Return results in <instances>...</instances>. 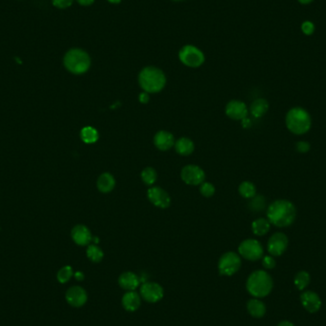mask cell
<instances>
[{
	"label": "cell",
	"mask_w": 326,
	"mask_h": 326,
	"mask_svg": "<svg viewBox=\"0 0 326 326\" xmlns=\"http://www.w3.org/2000/svg\"><path fill=\"white\" fill-rule=\"evenodd\" d=\"M175 137L173 134L167 131H159L154 134L153 143L160 151H168L175 146Z\"/></svg>",
	"instance_id": "obj_16"
},
{
	"label": "cell",
	"mask_w": 326,
	"mask_h": 326,
	"mask_svg": "<svg viewBox=\"0 0 326 326\" xmlns=\"http://www.w3.org/2000/svg\"><path fill=\"white\" fill-rule=\"evenodd\" d=\"M138 82L144 92L148 94L158 93L166 84V77L158 68L146 67L138 75Z\"/></svg>",
	"instance_id": "obj_3"
},
{
	"label": "cell",
	"mask_w": 326,
	"mask_h": 326,
	"mask_svg": "<svg viewBox=\"0 0 326 326\" xmlns=\"http://www.w3.org/2000/svg\"><path fill=\"white\" fill-rule=\"evenodd\" d=\"M72 238L77 245L85 246L88 245L92 240V234L89 228L85 225L78 224L75 226L72 230Z\"/></svg>",
	"instance_id": "obj_17"
},
{
	"label": "cell",
	"mask_w": 326,
	"mask_h": 326,
	"mask_svg": "<svg viewBox=\"0 0 326 326\" xmlns=\"http://www.w3.org/2000/svg\"><path fill=\"white\" fill-rule=\"evenodd\" d=\"M278 326H294V324L290 321H287V320H284V321H281L278 323Z\"/></svg>",
	"instance_id": "obj_41"
},
{
	"label": "cell",
	"mask_w": 326,
	"mask_h": 326,
	"mask_svg": "<svg viewBox=\"0 0 326 326\" xmlns=\"http://www.w3.org/2000/svg\"><path fill=\"white\" fill-rule=\"evenodd\" d=\"M266 215L271 224L278 228H284L292 225L296 221L297 208L290 201L277 200L269 205Z\"/></svg>",
	"instance_id": "obj_1"
},
{
	"label": "cell",
	"mask_w": 326,
	"mask_h": 326,
	"mask_svg": "<svg viewBox=\"0 0 326 326\" xmlns=\"http://www.w3.org/2000/svg\"><path fill=\"white\" fill-rule=\"evenodd\" d=\"M247 310L250 315L255 317H261L266 313V307L264 303L257 298L250 299L247 303Z\"/></svg>",
	"instance_id": "obj_23"
},
{
	"label": "cell",
	"mask_w": 326,
	"mask_h": 326,
	"mask_svg": "<svg viewBox=\"0 0 326 326\" xmlns=\"http://www.w3.org/2000/svg\"><path fill=\"white\" fill-rule=\"evenodd\" d=\"M175 149L181 155H189L195 150V144L188 137H182L175 142Z\"/></svg>",
	"instance_id": "obj_21"
},
{
	"label": "cell",
	"mask_w": 326,
	"mask_h": 326,
	"mask_svg": "<svg viewBox=\"0 0 326 326\" xmlns=\"http://www.w3.org/2000/svg\"><path fill=\"white\" fill-rule=\"evenodd\" d=\"M311 149V145L307 141H298L296 143V150L298 153H305Z\"/></svg>",
	"instance_id": "obj_35"
},
{
	"label": "cell",
	"mask_w": 326,
	"mask_h": 326,
	"mask_svg": "<svg viewBox=\"0 0 326 326\" xmlns=\"http://www.w3.org/2000/svg\"><path fill=\"white\" fill-rule=\"evenodd\" d=\"M63 62L68 71L75 75L86 73L91 66V58L86 52L81 49L69 50L64 57Z\"/></svg>",
	"instance_id": "obj_5"
},
{
	"label": "cell",
	"mask_w": 326,
	"mask_h": 326,
	"mask_svg": "<svg viewBox=\"0 0 326 326\" xmlns=\"http://www.w3.org/2000/svg\"><path fill=\"white\" fill-rule=\"evenodd\" d=\"M182 179L188 185H201L205 180V173L197 165H186L182 170Z\"/></svg>",
	"instance_id": "obj_10"
},
{
	"label": "cell",
	"mask_w": 326,
	"mask_h": 326,
	"mask_svg": "<svg viewBox=\"0 0 326 326\" xmlns=\"http://www.w3.org/2000/svg\"><path fill=\"white\" fill-rule=\"evenodd\" d=\"M147 196L149 201L158 208L166 209L171 205V198L169 194L160 187H151L147 192Z\"/></svg>",
	"instance_id": "obj_11"
},
{
	"label": "cell",
	"mask_w": 326,
	"mask_h": 326,
	"mask_svg": "<svg viewBox=\"0 0 326 326\" xmlns=\"http://www.w3.org/2000/svg\"><path fill=\"white\" fill-rule=\"evenodd\" d=\"M179 57L184 65L191 68L202 66L205 60L204 55L202 51L192 45L184 46L181 50Z\"/></svg>",
	"instance_id": "obj_6"
},
{
	"label": "cell",
	"mask_w": 326,
	"mask_h": 326,
	"mask_svg": "<svg viewBox=\"0 0 326 326\" xmlns=\"http://www.w3.org/2000/svg\"><path fill=\"white\" fill-rule=\"evenodd\" d=\"M157 175L152 167H146L141 172V179L146 185H153L155 183Z\"/></svg>",
	"instance_id": "obj_29"
},
{
	"label": "cell",
	"mask_w": 326,
	"mask_h": 326,
	"mask_svg": "<svg viewBox=\"0 0 326 326\" xmlns=\"http://www.w3.org/2000/svg\"><path fill=\"white\" fill-rule=\"evenodd\" d=\"M109 2H111V3H113V4H117V3H119L121 0H108Z\"/></svg>",
	"instance_id": "obj_43"
},
{
	"label": "cell",
	"mask_w": 326,
	"mask_h": 326,
	"mask_svg": "<svg viewBox=\"0 0 326 326\" xmlns=\"http://www.w3.org/2000/svg\"><path fill=\"white\" fill-rule=\"evenodd\" d=\"M271 227V223L267 219H257L252 223V231L256 236H264L268 233Z\"/></svg>",
	"instance_id": "obj_24"
},
{
	"label": "cell",
	"mask_w": 326,
	"mask_h": 326,
	"mask_svg": "<svg viewBox=\"0 0 326 326\" xmlns=\"http://www.w3.org/2000/svg\"><path fill=\"white\" fill-rule=\"evenodd\" d=\"M301 31L304 35L311 36L315 32V25L311 21H305L301 24Z\"/></svg>",
	"instance_id": "obj_33"
},
{
	"label": "cell",
	"mask_w": 326,
	"mask_h": 326,
	"mask_svg": "<svg viewBox=\"0 0 326 326\" xmlns=\"http://www.w3.org/2000/svg\"><path fill=\"white\" fill-rule=\"evenodd\" d=\"M285 124L292 134L301 135L306 134L311 129L312 118L304 108L294 107L286 114Z\"/></svg>",
	"instance_id": "obj_2"
},
{
	"label": "cell",
	"mask_w": 326,
	"mask_h": 326,
	"mask_svg": "<svg viewBox=\"0 0 326 326\" xmlns=\"http://www.w3.org/2000/svg\"><path fill=\"white\" fill-rule=\"evenodd\" d=\"M139 278L132 272H124L118 278V284L128 291H134L139 285Z\"/></svg>",
	"instance_id": "obj_18"
},
{
	"label": "cell",
	"mask_w": 326,
	"mask_h": 326,
	"mask_svg": "<svg viewBox=\"0 0 326 326\" xmlns=\"http://www.w3.org/2000/svg\"><path fill=\"white\" fill-rule=\"evenodd\" d=\"M287 236L281 232H278L273 234L268 240L267 243V250L269 254L273 257H278L281 256L288 247Z\"/></svg>",
	"instance_id": "obj_9"
},
{
	"label": "cell",
	"mask_w": 326,
	"mask_h": 326,
	"mask_svg": "<svg viewBox=\"0 0 326 326\" xmlns=\"http://www.w3.org/2000/svg\"><path fill=\"white\" fill-rule=\"evenodd\" d=\"M262 265L264 268L273 269L276 266V260L271 256H265L262 259Z\"/></svg>",
	"instance_id": "obj_36"
},
{
	"label": "cell",
	"mask_w": 326,
	"mask_h": 326,
	"mask_svg": "<svg viewBox=\"0 0 326 326\" xmlns=\"http://www.w3.org/2000/svg\"><path fill=\"white\" fill-rule=\"evenodd\" d=\"M141 297L148 302H157L163 297V288L155 282H144L140 287Z\"/></svg>",
	"instance_id": "obj_12"
},
{
	"label": "cell",
	"mask_w": 326,
	"mask_h": 326,
	"mask_svg": "<svg viewBox=\"0 0 326 326\" xmlns=\"http://www.w3.org/2000/svg\"><path fill=\"white\" fill-rule=\"evenodd\" d=\"M310 283V276L306 271L298 272L295 277V285L299 290H303L309 285Z\"/></svg>",
	"instance_id": "obj_28"
},
{
	"label": "cell",
	"mask_w": 326,
	"mask_h": 326,
	"mask_svg": "<svg viewBox=\"0 0 326 326\" xmlns=\"http://www.w3.org/2000/svg\"><path fill=\"white\" fill-rule=\"evenodd\" d=\"M77 2L81 6H90L95 2V0H77Z\"/></svg>",
	"instance_id": "obj_38"
},
{
	"label": "cell",
	"mask_w": 326,
	"mask_h": 326,
	"mask_svg": "<svg viewBox=\"0 0 326 326\" xmlns=\"http://www.w3.org/2000/svg\"><path fill=\"white\" fill-rule=\"evenodd\" d=\"M300 4H303V5H306V4H309L311 3L313 0H297Z\"/></svg>",
	"instance_id": "obj_42"
},
{
	"label": "cell",
	"mask_w": 326,
	"mask_h": 326,
	"mask_svg": "<svg viewBox=\"0 0 326 326\" xmlns=\"http://www.w3.org/2000/svg\"><path fill=\"white\" fill-rule=\"evenodd\" d=\"M141 304V300L139 295L134 291H129L122 297V306L127 311L134 312L137 310Z\"/></svg>",
	"instance_id": "obj_19"
},
{
	"label": "cell",
	"mask_w": 326,
	"mask_h": 326,
	"mask_svg": "<svg viewBox=\"0 0 326 326\" xmlns=\"http://www.w3.org/2000/svg\"><path fill=\"white\" fill-rule=\"evenodd\" d=\"M74 275L73 269L71 266H64L58 271V280L60 283H66L70 278H72V276Z\"/></svg>",
	"instance_id": "obj_30"
},
{
	"label": "cell",
	"mask_w": 326,
	"mask_h": 326,
	"mask_svg": "<svg viewBox=\"0 0 326 326\" xmlns=\"http://www.w3.org/2000/svg\"><path fill=\"white\" fill-rule=\"evenodd\" d=\"M98 133L93 127H85L81 130L80 137L87 144L95 143L98 139Z\"/></svg>",
	"instance_id": "obj_25"
},
{
	"label": "cell",
	"mask_w": 326,
	"mask_h": 326,
	"mask_svg": "<svg viewBox=\"0 0 326 326\" xmlns=\"http://www.w3.org/2000/svg\"><path fill=\"white\" fill-rule=\"evenodd\" d=\"M239 192H240V196L245 199H253L257 194V189H256V186L254 185V183H250V182H243V183H240Z\"/></svg>",
	"instance_id": "obj_26"
},
{
	"label": "cell",
	"mask_w": 326,
	"mask_h": 326,
	"mask_svg": "<svg viewBox=\"0 0 326 326\" xmlns=\"http://www.w3.org/2000/svg\"><path fill=\"white\" fill-rule=\"evenodd\" d=\"M52 2L53 5L58 9H66L73 4L74 0H52Z\"/></svg>",
	"instance_id": "obj_34"
},
{
	"label": "cell",
	"mask_w": 326,
	"mask_h": 326,
	"mask_svg": "<svg viewBox=\"0 0 326 326\" xmlns=\"http://www.w3.org/2000/svg\"><path fill=\"white\" fill-rule=\"evenodd\" d=\"M242 125H243V127H244V128H246V127H249L250 125H251V121H250L249 118L245 117L244 119H242Z\"/></svg>",
	"instance_id": "obj_40"
},
{
	"label": "cell",
	"mask_w": 326,
	"mask_h": 326,
	"mask_svg": "<svg viewBox=\"0 0 326 326\" xmlns=\"http://www.w3.org/2000/svg\"><path fill=\"white\" fill-rule=\"evenodd\" d=\"M240 256L251 261H256L262 258L263 248L260 242L254 239L243 240L239 246Z\"/></svg>",
	"instance_id": "obj_8"
},
{
	"label": "cell",
	"mask_w": 326,
	"mask_h": 326,
	"mask_svg": "<svg viewBox=\"0 0 326 326\" xmlns=\"http://www.w3.org/2000/svg\"><path fill=\"white\" fill-rule=\"evenodd\" d=\"M175 1H181V0H175Z\"/></svg>",
	"instance_id": "obj_44"
},
{
	"label": "cell",
	"mask_w": 326,
	"mask_h": 326,
	"mask_svg": "<svg viewBox=\"0 0 326 326\" xmlns=\"http://www.w3.org/2000/svg\"><path fill=\"white\" fill-rule=\"evenodd\" d=\"M300 300L303 307L310 313H316L321 306V300L315 292L305 291L301 294Z\"/></svg>",
	"instance_id": "obj_15"
},
{
	"label": "cell",
	"mask_w": 326,
	"mask_h": 326,
	"mask_svg": "<svg viewBox=\"0 0 326 326\" xmlns=\"http://www.w3.org/2000/svg\"><path fill=\"white\" fill-rule=\"evenodd\" d=\"M247 290L254 297H266L273 288V279L265 271L253 272L247 279Z\"/></svg>",
	"instance_id": "obj_4"
},
{
	"label": "cell",
	"mask_w": 326,
	"mask_h": 326,
	"mask_svg": "<svg viewBox=\"0 0 326 326\" xmlns=\"http://www.w3.org/2000/svg\"><path fill=\"white\" fill-rule=\"evenodd\" d=\"M240 256L234 252H227L221 256L219 261V271L223 276H232L240 268Z\"/></svg>",
	"instance_id": "obj_7"
},
{
	"label": "cell",
	"mask_w": 326,
	"mask_h": 326,
	"mask_svg": "<svg viewBox=\"0 0 326 326\" xmlns=\"http://www.w3.org/2000/svg\"><path fill=\"white\" fill-rule=\"evenodd\" d=\"M268 109V101L264 98H258L252 102L250 107V112L255 117H261L267 113Z\"/></svg>",
	"instance_id": "obj_22"
},
{
	"label": "cell",
	"mask_w": 326,
	"mask_h": 326,
	"mask_svg": "<svg viewBox=\"0 0 326 326\" xmlns=\"http://www.w3.org/2000/svg\"><path fill=\"white\" fill-rule=\"evenodd\" d=\"M225 112L226 115L235 120H242L248 115L247 106L240 100H231L226 105Z\"/></svg>",
	"instance_id": "obj_13"
},
{
	"label": "cell",
	"mask_w": 326,
	"mask_h": 326,
	"mask_svg": "<svg viewBox=\"0 0 326 326\" xmlns=\"http://www.w3.org/2000/svg\"><path fill=\"white\" fill-rule=\"evenodd\" d=\"M88 296L86 291L80 286L69 288L66 292V300L70 305L74 307L83 306L86 303Z\"/></svg>",
	"instance_id": "obj_14"
},
{
	"label": "cell",
	"mask_w": 326,
	"mask_h": 326,
	"mask_svg": "<svg viewBox=\"0 0 326 326\" xmlns=\"http://www.w3.org/2000/svg\"><path fill=\"white\" fill-rule=\"evenodd\" d=\"M97 189L101 193H110L115 186V178L110 173L101 174L97 180Z\"/></svg>",
	"instance_id": "obj_20"
},
{
	"label": "cell",
	"mask_w": 326,
	"mask_h": 326,
	"mask_svg": "<svg viewBox=\"0 0 326 326\" xmlns=\"http://www.w3.org/2000/svg\"><path fill=\"white\" fill-rule=\"evenodd\" d=\"M75 278H76V279H77V280L81 281V280L84 279V274H83L82 272H77V273L75 274Z\"/></svg>",
	"instance_id": "obj_39"
},
{
	"label": "cell",
	"mask_w": 326,
	"mask_h": 326,
	"mask_svg": "<svg viewBox=\"0 0 326 326\" xmlns=\"http://www.w3.org/2000/svg\"><path fill=\"white\" fill-rule=\"evenodd\" d=\"M138 99H139V102H141V103L145 104V103H148L150 97H149L148 93L144 92V93H141V94L139 95V96H138Z\"/></svg>",
	"instance_id": "obj_37"
},
{
	"label": "cell",
	"mask_w": 326,
	"mask_h": 326,
	"mask_svg": "<svg viewBox=\"0 0 326 326\" xmlns=\"http://www.w3.org/2000/svg\"><path fill=\"white\" fill-rule=\"evenodd\" d=\"M265 207V200L263 197H254L253 201L251 202V208L255 211H261Z\"/></svg>",
	"instance_id": "obj_32"
},
{
	"label": "cell",
	"mask_w": 326,
	"mask_h": 326,
	"mask_svg": "<svg viewBox=\"0 0 326 326\" xmlns=\"http://www.w3.org/2000/svg\"><path fill=\"white\" fill-rule=\"evenodd\" d=\"M87 257L93 262H99L103 259L104 254L103 251L96 245H89L87 248Z\"/></svg>",
	"instance_id": "obj_27"
},
{
	"label": "cell",
	"mask_w": 326,
	"mask_h": 326,
	"mask_svg": "<svg viewBox=\"0 0 326 326\" xmlns=\"http://www.w3.org/2000/svg\"><path fill=\"white\" fill-rule=\"evenodd\" d=\"M200 191L203 197L210 198L215 194V186L210 183H202L200 187Z\"/></svg>",
	"instance_id": "obj_31"
}]
</instances>
